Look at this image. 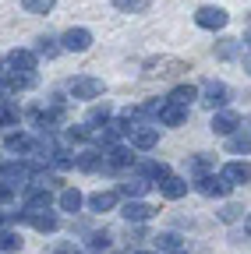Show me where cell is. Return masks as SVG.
<instances>
[{"label": "cell", "mask_w": 251, "mask_h": 254, "mask_svg": "<svg viewBox=\"0 0 251 254\" xmlns=\"http://www.w3.org/2000/svg\"><path fill=\"white\" fill-rule=\"evenodd\" d=\"M219 177H223L230 187H241V184H248V177H251V170H248V163H241V159H234V163H227L223 166V173H219Z\"/></svg>", "instance_id": "4fadbf2b"}, {"label": "cell", "mask_w": 251, "mask_h": 254, "mask_svg": "<svg viewBox=\"0 0 251 254\" xmlns=\"http://www.w3.org/2000/svg\"><path fill=\"white\" fill-rule=\"evenodd\" d=\"M156 117H160L163 127H180V124L187 120V110H184V106H173V103L163 99V106H160V113H156Z\"/></svg>", "instance_id": "9a60e30c"}, {"label": "cell", "mask_w": 251, "mask_h": 254, "mask_svg": "<svg viewBox=\"0 0 251 254\" xmlns=\"http://www.w3.org/2000/svg\"><path fill=\"white\" fill-rule=\"evenodd\" d=\"M60 53V43L53 39V36H39V43H36V57H46V60H53Z\"/></svg>", "instance_id": "484cf974"}, {"label": "cell", "mask_w": 251, "mask_h": 254, "mask_svg": "<svg viewBox=\"0 0 251 254\" xmlns=\"http://www.w3.org/2000/svg\"><path fill=\"white\" fill-rule=\"evenodd\" d=\"M149 4H152V0H113V7L124 11V14H142Z\"/></svg>", "instance_id": "4316f807"}, {"label": "cell", "mask_w": 251, "mask_h": 254, "mask_svg": "<svg viewBox=\"0 0 251 254\" xmlns=\"http://www.w3.org/2000/svg\"><path fill=\"white\" fill-rule=\"evenodd\" d=\"M167 173H170V166H167V163H152V159H142V163H138V177H142V180H149L152 187L160 184Z\"/></svg>", "instance_id": "5bb4252c"}, {"label": "cell", "mask_w": 251, "mask_h": 254, "mask_svg": "<svg viewBox=\"0 0 251 254\" xmlns=\"http://www.w3.org/2000/svg\"><path fill=\"white\" fill-rule=\"evenodd\" d=\"M68 138H71V141H88V138H92V127H88V124H71V127H68Z\"/></svg>", "instance_id": "4dcf8cb0"}, {"label": "cell", "mask_w": 251, "mask_h": 254, "mask_svg": "<svg viewBox=\"0 0 251 254\" xmlns=\"http://www.w3.org/2000/svg\"><path fill=\"white\" fill-rule=\"evenodd\" d=\"M11 198H14V190H11V187H4V184H0V205H7Z\"/></svg>", "instance_id": "d590c367"}, {"label": "cell", "mask_w": 251, "mask_h": 254, "mask_svg": "<svg viewBox=\"0 0 251 254\" xmlns=\"http://www.w3.org/2000/svg\"><path fill=\"white\" fill-rule=\"evenodd\" d=\"M145 190H152V184L149 180H142V177H135V180H128V184H120L117 187V198H128V201H135V198H142Z\"/></svg>", "instance_id": "e0dca14e"}, {"label": "cell", "mask_w": 251, "mask_h": 254, "mask_svg": "<svg viewBox=\"0 0 251 254\" xmlns=\"http://www.w3.org/2000/svg\"><path fill=\"white\" fill-rule=\"evenodd\" d=\"M75 166H78V170H85V173H99V170H103V152L85 148L82 155H75Z\"/></svg>", "instance_id": "2e32d148"}, {"label": "cell", "mask_w": 251, "mask_h": 254, "mask_svg": "<svg viewBox=\"0 0 251 254\" xmlns=\"http://www.w3.org/2000/svg\"><path fill=\"white\" fill-rule=\"evenodd\" d=\"M88 46H92V32L82 28V25L68 28L64 36H60V50H68V53H85Z\"/></svg>", "instance_id": "277c9868"}, {"label": "cell", "mask_w": 251, "mask_h": 254, "mask_svg": "<svg viewBox=\"0 0 251 254\" xmlns=\"http://www.w3.org/2000/svg\"><path fill=\"white\" fill-rule=\"evenodd\" d=\"M227 99H230V88H227L223 81L209 78V81L202 85V103H205V106H212V110H223V106H227Z\"/></svg>", "instance_id": "5b68a950"}, {"label": "cell", "mask_w": 251, "mask_h": 254, "mask_svg": "<svg viewBox=\"0 0 251 254\" xmlns=\"http://www.w3.org/2000/svg\"><path fill=\"white\" fill-rule=\"evenodd\" d=\"M152 244H156V251H160V254H173V251H180V244H184V237L170 230V233H160V237H156Z\"/></svg>", "instance_id": "603a6c76"}, {"label": "cell", "mask_w": 251, "mask_h": 254, "mask_svg": "<svg viewBox=\"0 0 251 254\" xmlns=\"http://www.w3.org/2000/svg\"><path fill=\"white\" fill-rule=\"evenodd\" d=\"M4 148H7L11 155H21V159H25L28 152H32V134H21V131L14 134V131H11L7 141H4Z\"/></svg>", "instance_id": "ac0fdd59"}, {"label": "cell", "mask_w": 251, "mask_h": 254, "mask_svg": "<svg viewBox=\"0 0 251 254\" xmlns=\"http://www.w3.org/2000/svg\"><path fill=\"white\" fill-rule=\"evenodd\" d=\"M110 117H113V110H110L106 103H103V106H92V110H88V127H99V124H106Z\"/></svg>", "instance_id": "f1b7e54d"}, {"label": "cell", "mask_w": 251, "mask_h": 254, "mask_svg": "<svg viewBox=\"0 0 251 254\" xmlns=\"http://www.w3.org/2000/svg\"><path fill=\"white\" fill-rule=\"evenodd\" d=\"M195 99H198V88H195V85H177V88L167 95V103H173V106H184V110L191 106Z\"/></svg>", "instance_id": "d6986e66"}, {"label": "cell", "mask_w": 251, "mask_h": 254, "mask_svg": "<svg viewBox=\"0 0 251 254\" xmlns=\"http://www.w3.org/2000/svg\"><path fill=\"white\" fill-rule=\"evenodd\" d=\"M88 247H92V251H106V247H110V233H92V237H88Z\"/></svg>", "instance_id": "d6a6232c"}, {"label": "cell", "mask_w": 251, "mask_h": 254, "mask_svg": "<svg viewBox=\"0 0 251 254\" xmlns=\"http://www.w3.org/2000/svg\"><path fill=\"white\" fill-rule=\"evenodd\" d=\"M60 212H68V215H78V208L85 205V198H82V190H75V187H68L64 194H60Z\"/></svg>", "instance_id": "7402d4cb"}, {"label": "cell", "mask_w": 251, "mask_h": 254, "mask_svg": "<svg viewBox=\"0 0 251 254\" xmlns=\"http://www.w3.org/2000/svg\"><path fill=\"white\" fill-rule=\"evenodd\" d=\"M237 46H241V43H234V39H223V43L216 46V57H219V60H234V57H237Z\"/></svg>", "instance_id": "1f68e13d"}, {"label": "cell", "mask_w": 251, "mask_h": 254, "mask_svg": "<svg viewBox=\"0 0 251 254\" xmlns=\"http://www.w3.org/2000/svg\"><path fill=\"white\" fill-rule=\"evenodd\" d=\"M18 219H25L32 230H39V233H53L57 226H60V219L53 215V208H21V215Z\"/></svg>", "instance_id": "7a4b0ae2"}, {"label": "cell", "mask_w": 251, "mask_h": 254, "mask_svg": "<svg viewBox=\"0 0 251 254\" xmlns=\"http://www.w3.org/2000/svg\"><path fill=\"white\" fill-rule=\"evenodd\" d=\"M227 138H230V145H227V148H230L234 155H248V152H251L248 131H241V127H237V131H234V134H227Z\"/></svg>", "instance_id": "d4e9b609"}, {"label": "cell", "mask_w": 251, "mask_h": 254, "mask_svg": "<svg viewBox=\"0 0 251 254\" xmlns=\"http://www.w3.org/2000/svg\"><path fill=\"white\" fill-rule=\"evenodd\" d=\"M36 50H11L7 53V71H21V74H36Z\"/></svg>", "instance_id": "8992f818"}, {"label": "cell", "mask_w": 251, "mask_h": 254, "mask_svg": "<svg viewBox=\"0 0 251 254\" xmlns=\"http://www.w3.org/2000/svg\"><path fill=\"white\" fill-rule=\"evenodd\" d=\"M14 124H18V106L0 103V127H14Z\"/></svg>", "instance_id": "f546056e"}, {"label": "cell", "mask_w": 251, "mask_h": 254, "mask_svg": "<svg viewBox=\"0 0 251 254\" xmlns=\"http://www.w3.org/2000/svg\"><path fill=\"white\" fill-rule=\"evenodd\" d=\"M21 247H25L21 233L7 230V226H0V254H11V251H21Z\"/></svg>", "instance_id": "cb8c5ba5"}, {"label": "cell", "mask_w": 251, "mask_h": 254, "mask_svg": "<svg viewBox=\"0 0 251 254\" xmlns=\"http://www.w3.org/2000/svg\"><path fill=\"white\" fill-rule=\"evenodd\" d=\"M135 254H149V251H135Z\"/></svg>", "instance_id": "74e56055"}, {"label": "cell", "mask_w": 251, "mask_h": 254, "mask_svg": "<svg viewBox=\"0 0 251 254\" xmlns=\"http://www.w3.org/2000/svg\"><path fill=\"white\" fill-rule=\"evenodd\" d=\"M53 254H78V247H75V244H57Z\"/></svg>", "instance_id": "e575fe53"}, {"label": "cell", "mask_w": 251, "mask_h": 254, "mask_svg": "<svg viewBox=\"0 0 251 254\" xmlns=\"http://www.w3.org/2000/svg\"><path fill=\"white\" fill-rule=\"evenodd\" d=\"M0 170H4V155H0Z\"/></svg>", "instance_id": "8d00e7d4"}, {"label": "cell", "mask_w": 251, "mask_h": 254, "mask_svg": "<svg viewBox=\"0 0 251 254\" xmlns=\"http://www.w3.org/2000/svg\"><path fill=\"white\" fill-rule=\"evenodd\" d=\"M135 163H138V159L131 155V148H124V145H110V148H103V170H106V173L131 170Z\"/></svg>", "instance_id": "6da1fadb"}, {"label": "cell", "mask_w": 251, "mask_h": 254, "mask_svg": "<svg viewBox=\"0 0 251 254\" xmlns=\"http://www.w3.org/2000/svg\"><path fill=\"white\" fill-rule=\"evenodd\" d=\"M241 215H244V208H241V205H227L223 212H219V219H223V222H237Z\"/></svg>", "instance_id": "836d02e7"}, {"label": "cell", "mask_w": 251, "mask_h": 254, "mask_svg": "<svg viewBox=\"0 0 251 254\" xmlns=\"http://www.w3.org/2000/svg\"><path fill=\"white\" fill-rule=\"evenodd\" d=\"M120 215L128 219V222H135V226H142V222H149V219L156 215V208L135 198V201H128V205H124V212H120Z\"/></svg>", "instance_id": "7c38bea8"}, {"label": "cell", "mask_w": 251, "mask_h": 254, "mask_svg": "<svg viewBox=\"0 0 251 254\" xmlns=\"http://www.w3.org/2000/svg\"><path fill=\"white\" fill-rule=\"evenodd\" d=\"M71 95L78 103H92V99H99V95H103V81L92 78V74H78L71 81Z\"/></svg>", "instance_id": "3957f363"}, {"label": "cell", "mask_w": 251, "mask_h": 254, "mask_svg": "<svg viewBox=\"0 0 251 254\" xmlns=\"http://www.w3.org/2000/svg\"><path fill=\"white\" fill-rule=\"evenodd\" d=\"M117 205V190H96V194L88 198V208L96 212V215H103V212H110Z\"/></svg>", "instance_id": "44dd1931"}, {"label": "cell", "mask_w": 251, "mask_h": 254, "mask_svg": "<svg viewBox=\"0 0 251 254\" xmlns=\"http://www.w3.org/2000/svg\"><path fill=\"white\" fill-rule=\"evenodd\" d=\"M21 7L32 11V14H50L57 7V0H21Z\"/></svg>", "instance_id": "83f0119b"}, {"label": "cell", "mask_w": 251, "mask_h": 254, "mask_svg": "<svg viewBox=\"0 0 251 254\" xmlns=\"http://www.w3.org/2000/svg\"><path fill=\"white\" fill-rule=\"evenodd\" d=\"M198 190H202L205 198H227L234 187H230L223 177H212V173H209V177H202V180H198Z\"/></svg>", "instance_id": "8fae6325"}, {"label": "cell", "mask_w": 251, "mask_h": 254, "mask_svg": "<svg viewBox=\"0 0 251 254\" xmlns=\"http://www.w3.org/2000/svg\"><path fill=\"white\" fill-rule=\"evenodd\" d=\"M160 134L163 131H156V127H131V145L135 148H142V152H149V148H156V145H160Z\"/></svg>", "instance_id": "9c48e42d"}, {"label": "cell", "mask_w": 251, "mask_h": 254, "mask_svg": "<svg viewBox=\"0 0 251 254\" xmlns=\"http://www.w3.org/2000/svg\"><path fill=\"white\" fill-rule=\"evenodd\" d=\"M156 187H160V194H163V198H170V201H177V198H184V194H187V180H184V177H173V173H167Z\"/></svg>", "instance_id": "30bf717a"}, {"label": "cell", "mask_w": 251, "mask_h": 254, "mask_svg": "<svg viewBox=\"0 0 251 254\" xmlns=\"http://www.w3.org/2000/svg\"><path fill=\"white\" fill-rule=\"evenodd\" d=\"M195 25H198V28L216 32V28H223V25H227V11H223V7L205 4V7H198V11H195Z\"/></svg>", "instance_id": "52a82bcc"}, {"label": "cell", "mask_w": 251, "mask_h": 254, "mask_svg": "<svg viewBox=\"0 0 251 254\" xmlns=\"http://www.w3.org/2000/svg\"><path fill=\"white\" fill-rule=\"evenodd\" d=\"M187 173H191L195 180H202V177H209V173H212V155H205V152H198V155H191V159H187Z\"/></svg>", "instance_id": "ffe728a7"}, {"label": "cell", "mask_w": 251, "mask_h": 254, "mask_svg": "<svg viewBox=\"0 0 251 254\" xmlns=\"http://www.w3.org/2000/svg\"><path fill=\"white\" fill-rule=\"evenodd\" d=\"M241 127V113H234V110H216L212 113V131L216 134H234Z\"/></svg>", "instance_id": "ba28073f"}]
</instances>
